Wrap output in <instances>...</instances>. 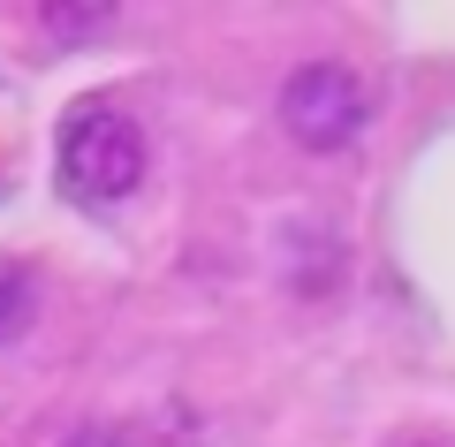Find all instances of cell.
<instances>
[{
    "instance_id": "277c9868",
    "label": "cell",
    "mask_w": 455,
    "mask_h": 447,
    "mask_svg": "<svg viewBox=\"0 0 455 447\" xmlns=\"http://www.w3.org/2000/svg\"><path fill=\"white\" fill-rule=\"evenodd\" d=\"M99 23H107V8H92V16H76V8H46V31H61V38L99 31Z\"/></svg>"
},
{
    "instance_id": "3957f363",
    "label": "cell",
    "mask_w": 455,
    "mask_h": 447,
    "mask_svg": "<svg viewBox=\"0 0 455 447\" xmlns=\"http://www.w3.org/2000/svg\"><path fill=\"white\" fill-rule=\"evenodd\" d=\"M38 319V281L16 266V258H0V349L23 341V326Z\"/></svg>"
},
{
    "instance_id": "6da1fadb",
    "label": "cell",
    "mask_w": 455,
    "mask_h": 447,
    "mask_svg": "<svg viewBox=\"0 0 455 447\" xmlns=\"http://www.w3.org/2000/svg\"><path fill=\"white\" fill-rule=\"evenodd\" d=\"M61 182L84 205H122L145 182V137L122 107H76L61 122Z\"/></svg>"
},
{
    "instance_id": "8992f818",
    "label": "cell",
    "mask_w": 455,
    "mask_h": 447,
    "mask_svg": "<svg viewBox=\"0 0 455 447\" xmlns=\"http://www.w3.org/2000/svg\"><path fill=\"white\" fill-rule=\"evenodd\" d=\"M410 447H448V440H410Z\"/></svg>"
},
{
    "instance_id": "7a4b0ae2",
    "label": "cell",
    "mask_w": 455,
    "mask_h": 447,
    "mask_svg": "<svg viewBox=\"0 0 455 447\" xmlns=\"http://www.w3.org/2000/svg\"><path fill=\"white\" fill-rule=\"evenodd\" d=\"M364 122H372V99H364L357 68L304 61L281 84V129H289V144H304V152H349V144L364 137Z\"/></svg>"
},
{
    "instance_id": "5b68a950",
    "label": "cell",
    "mask_w": 455,
    "mask_h": 447,
    "mask_svg": "<svg viewBox=\"0 0 455 447\" xmlns=\"http://www.w3.org/2000/svg\"><path fill=\"white\" fill-rule=\"evenodd\" d=\"M68 447H122L114 432H84V440H68Z\"/></svg>"
}]
</instances>
